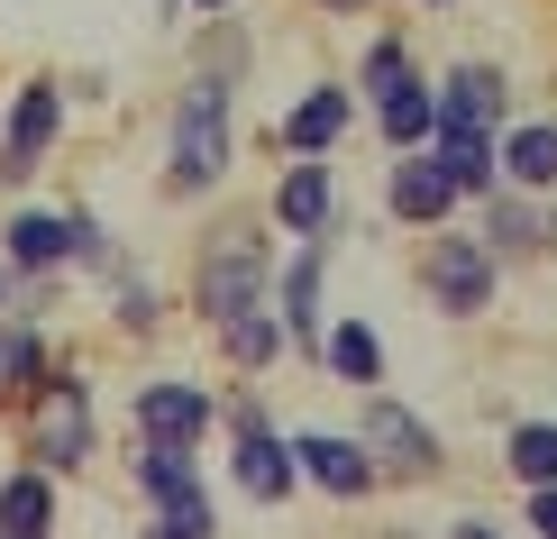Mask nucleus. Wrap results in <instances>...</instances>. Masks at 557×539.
I'll use <instances>...</instances> for the list:
<instances>
[{
	"label": "nucleus",
	"mask_w": 557,
	"mask_h": 539,
	"mask_svg": "<svg viewBox=\"0 0 557 539\" xmlns=\"http://www.w3.org/2000/svg\"><path fill=\"white\" fill-rule=\"evenodd\" d=\"M220 357L238 366V375H257L284 357V320H274V302H257V311H238V320H220Z\"/></svg>",
	"instance_id": "obj_21"
},
{
	"label": "nucleus",
	"mask_w": 557,
	"mask_h": 539,
	"mask_svg": "<svg viewBox=\"0 0 557 539\" xmlns=\"http://www.w3.org/2000/svg\"><path fill=\"white\" fill-rule=\"evenodd\" d=\"M320 266H330V238H301L284 266V302H274L284 339H301V347H320Z\"/></svg>",
	"instance_id": "obj_14"
},
{
	"label": "nucleus",
	"mask_w": 557,
	"mask_h": 539,
	"mask_svg": "<svg viewBox=\"0 0 557 539\" xmlns=\"http://www.w3.org/2000/svg\"><path fill=\"white\" fill-rule=\"evenodd\" d=\"M448 539H512L503 522H448Z\"/></svg>",
	"instance_id": "obj_28"
},
{
	"label": "nucleus",
	"mask_w": 557,
	"mask_h": 539,
	"mask_svg": "<svg viewBox=\"0 0 557 539\" xmlns=\"http://www.w3.org/2000/svg\"><path fill=\"white\" fill-rule=\"evenodd\" d=\"M430 101H438L448 128H484V137H494L503 110H512V74H503V64H448V83H438Z\"/></svg>",
	"instance_id": "obj_11"
},
{
	"label": "nucleus",
	"mask_w": 557,
	"mask_h": 539,
	"mask_svg": "<svg viewBox=\"0 0 557 539\" xmlns=\"http://www.w3.org/2000/svg\"><path fill=\"white\" fill-rule=\"evenodd\" d=\"M357 449L375 457V476H438V466H448V449H438V430H430L421 412H403V403H393L384 384L366 393V412H357Z\"/></svg>",
	"instance_id": "obj_5"
},
{
	"label": "nucleus",
	"mask_w": 557,
	"mask_h": 539,
	"mask_svg": "<svg viewBox=\"0 0 557 539\" xmlns=\"http://www.w3.org/2000/svg\"><path fill=\"white\" fill-rule=\"evenodd\" d=\"M530 530L557 539V485H530Z\"/></svg>",
	"instance_id": "obj_27"
},
{
	"label": "nucleus",
	"mask_w": 557,
	"mask_h": 539,
	"mask_svg": "<svg viewBox=\"0 0 557 539\" xmlns=\"http://www.w3.org/2000/svg\"><path fill=\"white\" fill-rule=\"evenodd\" d=\"M128 466H137V494H147L156 512H183V503H211V485H201V466H193V449H156V439H147V449H137Z\"/></svg>",
	"instance_id": "obj_16"
},
{
	"label": "nucleus",
	"mask_w": 557,
	"mask_h": 539,
	"mask_svg": "<svg viewBox=\"0 0 557 539\" xmlns=\"http://www.w3.org/2000/svg\"><path fill=\"white\" fill-rule=\"evenodd\" d=\"M0 238H10V266H28V274H55L64 256H74V238H64V210H18Z\"/></svg>",
	"instance_id": "obj_20"
},
{
	"label": "nucleus",
	"mask_w": 557,
	"mask_h": 539,
	"mask_svg": "<svg viewBox=\"0 0 557 539\" xmlns=\"http://www.w3.org/2000/svg\"><path fill=\"white\" fill-rule=\"evenodd\" d=\"M265 274H274V256H265V229L257 220H228L211 247H201V274H193V302H201V320H238V311H257L265 302Z\"/></svg>",
	"instance_id": "obj_2"
},
{
	"label": "nucleus",
	"mask_w": 557,
	"mask_h": 539,
	"mask_svg": "<svg viewBox=\"0 0 557 539\" xmlns=\"http://www.w3.org/2000/svg\"><path fill=\"white\" fill-rule=\"evenodd\" d=\"M475 201H484V229H475V238L494 247V256L540 247V220H530V201H521V193H475Z\"/></svg>",
	"instance_id": "obj_24"
},
{
	"label": "nucleus",
	"mask_w": 557,
	"mask_h": 539,
	"mask_svg": "<svg viewBox=\"0 0 557 539\" xmlns=\"http://www.w3.org/2000/svg\"><path fill=\"white\" fill-rule=\"evenodd\" d=\"M183 10H211V19H220V10H228V0H183Z\"/></svg>",
	"instance_id": "obj_30"
},
{
	"label": "nucleus",
	"mask_w": 557,
	"mask_h": 539,
	"mask_svg": "<svg viewBox=\"0 0 557 539\" xmlns=\"http://www.w3.org/2000/svg\"><path fill=\"white\" fill-rule=\"evenodd\" d=\"M403 83H421V74H411V46L403 37H375L366 64H357V101H384V91H403Z\"/></svg>",
	"instance_id": "obj_25"
},
{
	"label": "nucleus",
	"mask_w": 557,
	"mask_h": 539,
	"mask_svg": "<svg viewBox=\"0 0 557 539\" xmlns=\"http://www.w3.org/2000/svg\"><path fill=\"white\" fill-rule=\"evenodd\" d=\"M494 166L512 193H557V120H530V128H503Z\"/></svg>",
	"instance_id": "obj_17"
},
{
	"label": "nucleus",
	"mask_w": 557,
	"mask_h": 539,
	"mask_svg": "<svg viewBox=\"0 0 557 539\" xmlns=\"http://www.w3.org/2000/svg\"><path fill=\"white\" fill-rule=\"evenodd\" d=\"M228 485H238L247 503H293V485H301L293 439L274 430V420H247V430L228 439Z\"/></svg>",
	"instance_id": "obj_8"
},
{
	"label": "nucleus",
	"mask_w": 557,
	"mask_h": 539,
	"mask_svg": "<svg viewBox=\"0 0 557 539\" xmlns=\"http://www.w3.org/2000/svg\"><path fill=\"white\" fill-rule=\"evenodd\" d=\"M320 10H330V19H357V10H366V0H320Z\"/></svg>",
	"instance_id": "obj_29"
},
{
	"label": "nucleus",
	"mask_w": 557,
	"mask_h": 539,
	"mask_svg": "<svg viewBox=\"0 0 557 539\" xmlns=\"http://www.w3.org/2000/svg\"><path fill=\"white\" fill-rule=\"evenodd\" d=\"M137 439H156V449H201L211 439V420H220V403H211V384H183V375H156V384H137Z\"/></svg>",
	"instance_id": "obj_7"
},
{
	"label": "nucleus",
	"mask_w": 557,
	"mask_h": 539,
	"mask_svg": "<svg viewBox=\"0 0 557 539\" xmlns=\"http://www.w3.org/2000/svg\"><path fill=\"white\" fill-rule=\"evenodd\" d=\"M0 302H10V274H0Z\"/></svg>",
	"instance_id": "obj_31"
},
{
	"label": "nucleus",
	"mask_w": 557,
	"mask_h": 539,
	"mask_svg": "<svg viewBox=\"0 0 557 539\" xmlns=\"http://www.w3.org/2000/svg\"><path fill=\"white\" fill-rule=\"evenodd\" d=\"M55 128H64V83L28 74L18 101H10V128H0V183H28L46 166V147H55Z\"/></svg>",
	"instance_id": "obj_6"
},
{
	"label": "nucleus",
	"mask_w": 557,
	"mask_h": 539,
	"mask_svg": "<svg viewBox=\"0 0 557 539\" xmlns=\"http://www.w3.org/2000/svg\"><path fill=\"white\" fill-rule=\"evenodd\" d=\"M494 284H503V256L484 247L475 229H430V247H421V293H430V311L475 320V311H494Z\"/></svg>",
	"instance_id": "obj_3"
},
{
	"label": "nucleus",
	"mask_w": 557,
	"mask_h": 539,
	"mask_svg": "<svg viewBox=\"0 0 557 539\" xmlns=\"http://www.w3.org/2000/svg\"><path fill=\"white\" fill-rule=\"evenodd\" d=\"M165 320V302H156V284H137V274H120V330H156Z\"/></svg>",
	"instance_id": "obj_26"
},
{
	"label": "nucleus",
	"mask_w": 557,
	"mask_h": 539,
	"mask_svg": "<svg viewBox=\"0 0 557 539\" xmlns=\"http://www.w3.org/2000/svg\"><path fill=\"white\" fill-rule=\"evenodd\" d=\"M384 210H393L403 229H448V210H457V183L438 174L421 147H411L403 166H393V193H384Z\"/></svg>",
	"instance_id": "obj_13"
},
{
	"label": "nucleus",
	"mask_w": 557,
	"mask_h": 539,
	"mask_svg": "<svg viewBox=\"0 0 557 539\" xmlns=\"http://www.w3.org/2000/svg\"><path fill=\"white\" fill-rule=\"evenodd\" d=\"M293 466H301V485H320V494H338V503H357V494H375V457L357 449L347 430H301L293 439Z\"/></svg>",
	"instance_id": "obj_9"
},
{
	"label": "nucleus",
	"mask_w": 557,
	"mask_h": 539,
	"mask_svg": "<svg viewBox=\"0 0 557 539\" xmlns=\"http://www.w3.org/2000/svg\"><path fill=\"white\" fill-rule=\"evenodd\" d=\"M320 366H330L338 384L375 393V384H384V339L366 330V320H330V330H320Z\"/></svg>",
	"instance_id": "obj_19"
},
{
	"label": "nucleus",
	"mask_w": 557,
	"mask_h": 539,
	"mask_svg": "<svg viewBox=\"0 0 557 539\" xmlns=\"http://www.w3.org/2000/svg\"><path fill=\"white\" fill-rule=\"evenodd\" d=\"M503 466L521 485H557V420H512L503 430Z\"/></svg>",
	"instance_id": "obj_23"
},
{
	"label": "nucleus",
	"mask_w": 557,
	"mask_h": 539,
	"mask_svg": "<svg viewBox=\"0 0 557 539\" xmlns=\"http://www.w3.org/2000/svg\"><path fill=\"white\" fill-rule=\"evenodd\" d=\"M375 128H384V147H393V156L430 147V128H438V101H430V83H403V91H384V101H375Z\"/></svg>",
	"instance_id": "obj_22"
},
{
	"label": "nucleus",
	"mask_w": 557,
	"mask_h": 539,
	"mask_svg": "<svg viewBox=\"0 0 557 539\" xmlns=\"http://www.w3.org/2000/svg\"><path fill=\"white\" fill-rule=\"evenodd\" d=\"M421 10H448V0H421Z\"/></svg>",
	"instance_id": "obj_32"
},
{
	"label": "nucleus",
	"mask_w": 557,
	"mask_h": 539,
	"mask_svg": "<svg viewBox=\"0 0 557 539\" xmlns=\"http://www.w3.org/2000/svg\"><path fill=\"white\" fill-rule=\"evenodd\" d=\"M228 74H193L174 101V137H165V193L174 201H201L211 183L228 174Z\"/></svg>",
	"instance_id": "obj_1"
},
{
	"label": "nucleus",
	"mask_w": 557,
	"mask_h": 539,
	"mask_svg": "<svg viewBox=\"0 0 557 539\" xmlns=\"http://www.w3.org/2000/svg\"><path fill=\"white\" fill-rule=\"evenodd\" d=\"M0 539H55V476H37V466L0 476Z\"/></svg>",
	"instance_id": "obj_18"
},
{
	"label": "nucleus",
	"mask_w": 557,
	"mask_h": 539,
	"mask_svg": "<svg viewBox=\"0 0 557 539\" xmlns=\"http://www.w3.org/2000/svg\"><path fill=\"white\" fill-rule=\"evenodd\" d=\"M421 156H430V166H438V174L457 183V201H475V193H494V137H484V128H448V120H438Z\"/></svg>",
	"instance_id": "obj_15"
},
{
	"label": "nucleus",
	"mask_w": 557,
	"mask_h": 539,
	"mask_svg": "<svg viewBox=\"0 0 557 539\" xmlns=\"http://www.w3.org/2000/svg\"><path fill=\"white\" fill-rule=\"evenodd\" d=\"M347 120H357V91H347V83H311V91L284 110L274 147H284V156H330L338 137H347Z\"/></svg>",
	"instance_id": "obj_12"
},
{
	"label": "nucleus",
	"mask_w": 557,
	"mask_h": 539,
	"mask_svg": "<svg viewBox=\"0 0 557 539\" xmlns=\"http://www.w3.org/2000/svg\"><path fill=\"white\" fill-rule=\"evenodd\" d=\"M330 220H338V183L320 156H293L284 174H274V229L284 238H330Z\"/></svg>",
	"instance_id": "obj_10"
},
{
	"label": "nucleus",
	"mask_w": 557,
	"mask_h": 539,
	"mask_svg": "<svg viewBox=\"0 0 557 539\" xmlns=\"http://www.w3.org/2000/svg\"><path fill=\"white\" fill-rule=\"evenodd\" d=\"M18 457H28L37 476H74V466L91 457V393H83V375H46V384L28 393Z\"/></svg>",
	"instance_id": "obj_4"
}]
</instances>
